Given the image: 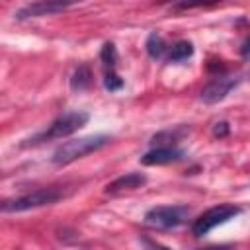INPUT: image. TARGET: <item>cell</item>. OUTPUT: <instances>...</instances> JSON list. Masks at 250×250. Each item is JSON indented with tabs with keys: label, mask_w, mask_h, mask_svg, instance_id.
Masks as SVG:
<instances>
[{
	"label": "cell",
	"mask_w": 250,
	"mask_h": 250,
	"mask_svg": "<svg viewBox=\"0 0 250 250\" xmlns=\"http://www.w3.org/2000/svg\"><path fill=\"white\" fill-rule=\"evenodd\" d=\"M88 119H90L88 111H78V109L76 111H66L61 117H57L45 131L29 137L25 143H21V146H35V145H41V143H47V141L70 137L72 133H76L78 129H82L88 123Z\"/></svg>",
	"instance_id": "obj_1"
},
{
	"label": "cell",
	"mask_w": 250,
	"mask_h": 250,
	"mask_svg": "<svg viewBox=\"0 0 250 250\" xmlns=\"http://www.w3.org/2000/svg\"><path fill=\"white\" fill-rule=\"evenodd\" d=\"M193 55V43L191 41H178L172 45L168 53V62H184Z\"/></svg>",
	"instance_id": "obj_10"
},
{
	"label": "cell",
	"mask_w": 250,
	"mask_h": 250,
	"mask_svg": "<svg viewBox=\"0 0 250 250\" xmlns=\"http://www.w3.org/2000/svg\"><path fill=\"white\" fill-rule=\"evenodd\" d=\"M143 244H145V250H170L168 246H162V244H158L150 238H143Z\"/></svg>",
	"instance_id": "obj_16"
},
{
	"label": "cell",
	"mask_w": 250,
	"mask_h": 250,
	"mask_svg": "<svg viewBox=\"0 0 250 250\" xmlns=\"http://www.w3.org/2000/svg\"><path fill=\"white\" fill-rule=\"evenodd\" d=\"M201 250H234V248L229 246V244H217V246H207V248H201Z\"/></svg>",
	"instance_id": "obj_18"
},
{
	"label": "cell",
	"mask_w": 250,
	"mask_h": 250,
	"mask_svg": "<svg viewBox=\"0 0 250 250\" xmlns=\"http://www.w3.org/2000/svg\"><path fill=\"white\" fill-rule=\"evenodd\" d=\"M242 209L238 205H232V203H221V205H215L211 209H207L205 213H201L193 225H191V232L195 236H203L207 234L209 230H213L215 227L219 225H225L229 223L230 219H234L236 215H240Z\"/></svg>",
	"instance_id": "obj_5"
},
{
	"label": "cell",
	"mask_w": 250,
	"mask_h": 250,
	"mask_svg": "<svg viewBox=\"0 0 250 250\" xmlns=\"http://www.w3.org/2000/svg\"><path fill=\"white\" fill-rule=\"evenodd\" d=\"M62 197H64V193H62L61 188H39V189H33L29 193H25V195L6 199L2 203V213H21V211L53 205Z\"/></svg>",
	"instance_id": "obj_3"
},
{
	"label": "cell",
	"mask_w": 250,
	"mask_h": 250,
	"mask_svg": "<svg viewBox=\"0 0 250 250\" xmlns=\"http://www.w3.org/2000/svg\"><path fill=\"white\" fill-rule=\"evenodd\" d=\"M72 4L68 2H33V4H27L23 8H20L14 16L16 20H27V18H41V16H53V14H59L66 8H70Z\"/></svg>",
	"instance_id": "obj_7"
},
{
	"label": "cell",
	"mask_w": 250,
	"mask_h": 250,
	"mask_svg": "<svg viewBox=\"0 0 250 250\" xmlns=\"http://www.w3.org/2000/svg\"><path fill=\"white\" fill-rule=\"evenodd\" d=\"M213 135L219 137V139H221V137H227V135H229V123H227V121L217 123V125L213 127Z\"/></svg>",
	"instance_id": "obj_15"
},
{
	"label": "cell",
	"mask_w": 250,
	"mask_h": 250,
	"mask_svg": "<svg viewBox=\"0 0 250 250\" xmlns=\"http://www.w3.org/2000/svg\"><path fill=\"white\" fill-rule=\"evenodd\" d=\"M238 86V78L234 76H215L209 80L201 90V100L205 104H219L223 102L234 88Z\"/></svg>",
	"instance_id": "obj_6"
},
{
	"label": "cell",
	"mask_w": 250,
	"mask_h": 250,
	"mask_svg": "<svg viewBox=\"0 0 250 250\" xmlns=\"http://www.w3.org/2000/svg\"><path fill=\"white\" fill-rule=\"evenodd\" d=\"M100 59H102V62L109 68V70H113L115 68V64H117V49H115V45L113 43H104V47H102V53H100Z\"/></svg>",
	"instance_id": "obj_13"
},
{
	"label": "cell",
	"mask_w": 250,
	"mask_h": 250,
	"mask_svg": "<svg viewBox=\"0 0 250 250\" xmlns=\"http://www.w3.org/2000/svg\"><path fill=\"white\" fill-rule=\"evenodd\" d=\"M189 217V207L186 205H158L145 213V225L150 229H176Z\"/></svg>",
	"instance_id": "obj_4"
},
{
	"label": "cell",
	"mask_w": 250,
	"mask_h": 250,
	"mask_svg": "<svg viewBox=\"0 0 250 250\" xmlns=\"http://www.w3.org/2000/svg\"><path fill=\"white\" fill-rule=\"evenodd\" d=\"M104 86H105V90H109V92H117V90L123 88V78H121L115 70H109V72H105Z\"/></svg>",
	"instance_id": "obj_14"
},
{
	"label": "cell",
	"mask_w": 250,
	"mask_h": 250,
	"mask_svg": "<svg viewBox=\"0 0 250 250\" xmlns=\"http://www.w3.org/2000/svg\"><path fill=\"white\" fill-rule=\"evenodd\" d=\"M240 53H242V57H250V37H246V41L242 43Z\"/></svg>",
	"instance_id": "obj_17"
},
{
	"label": "cell",
	"mask_w": 250,
	"mask_h": 250,
	"mask_svg": "<svg viewBox=\"0 0 250 250\" xmlns=\"http://www.w3.org/2000/svg\"><path fill=\"white\" fill-rule=\"evenodd\" d=\"M146 53L152 57V59H162L164 57V53H166V49H168V45H166V41H164V37L160 35V33H156V31H152L150 35H148V39H146Z\"/></svg>",
	"instance_id": "obj_12"
},
{
	"label": "cell",
	"mask_w": 250,
	"mask_h": 250,
	"mask_svg": "<svg viewBox=\"0 0 250 250\" xmlns=\"http://www.w3.org/2000/svg\"><path fill=\"white\" fill-rule=\"evenodd\" d=\"M146 184V176L141 174V172H129L125 176H119L115 178L111 184L105 186V191L107 193H121V191H131V189H137V188H143Z\"/></svg>",
	"instance_id": "obj_9"
},
{
	"label": "cell",
	"mask_w": 250,
	"mask_h": 250,
	"mask_svg": "<svg viewBox=\"0 0 250 250\" xmlns=\"http://www.w3.org/2000/svg\"><path fill=\"white\" fill-rule=\"evenodd\" d=\"M184 158V150L178 146H156L148 150L146 154L141 156V164L145 166H162V164H172Z\"/></svg>",
	"instance_id": "obj_8"
},
{
	"label": "cell",
	"mask_w": 250,
	"mask_h": 250,
	"mask_svg": "<svg viewBox=\"0 0 250 250\" xmlns=\"http://www.w3.org/2000/svg\"><path fill=\"white\" fill-rule=\"evenodd\" d=\"M111 141V137L107 135H88V137H80V139H72L62 143L51 156L53 164L57 166H66L78 158H84L86 154H92L104 146H107Z\"/></svg>",
	"instance_id": "obj_2"
},
{
	"label": "cell",
	"mask_w": 250,
	"mask_h": 250,
	"mask_svg": "<svg viewBox=\"0 0 250 250\" xmlns=\"http://www.w3.org/2000/svg\"><path fill=\"white\" fill-rule=\"evenodd\" d=\"M90 84H92V70H90L86 64H80V66L74 70L72 78H70V88H72L74 92H82V90H86Z\"/></svg>",
	"instance_id": "obj_11"
}]
</instances>
